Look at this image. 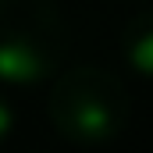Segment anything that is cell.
I'll return each mask as SVG.
<instances>
[{"label": "cell", "instance_id": "1", "mask_svg": "<svg viewBox=\"0 0 153 153\" xmlns=\"http://www.w3.org/2000/svg\"><path fill=\"white\" fill-rule=\"evenodd\" d=\"M46 114L61 139L75 146H103L128 128L132 96L114 71L82 64L53 82Z\"/></svg>", "mask_w": 153, "mask_h": 153}, {"label": "cell", "instance_id": "2", "mask_svg": "<svg viewBox=\"0 0 153 153\" xmlns=\"http://www.w3.org/2000/svg\"><path fill=\"white\" fill-rule=\"evenodd\" d=\"M68 53V25L53 0H0V82H46Z\"/></svg>", "mask_w": 153, "mask_h": 153}, {"label": "cell", "instance_id": "3", "mask_svg": "<svg viewBox=\"0 0 153 153\" xmlns=\"http://www.w3.org/2000/svg\"><path fill=\"white\" fill-rule=\"evenodd\" d=\"M121 53L135 75L153 78V7L128 18V25L121 29Z\"/></svg>", "mask_w": 153, "mask_h": 153}, {"label": "cell", "instance_id": "4", "mask_svg": "<svg viewBox=\"0 0 153 153\" xmlns=\"http://www.w3.org/2000/svg\"><path fill=\"white\" fill-rule=\"evenodd\" d=\"M11 128H14V111H11L7 96L0 93V146H4V139L11 135Z\"/></svg>", "mask_w": 153, "mask_h": 153}]
</instances>
